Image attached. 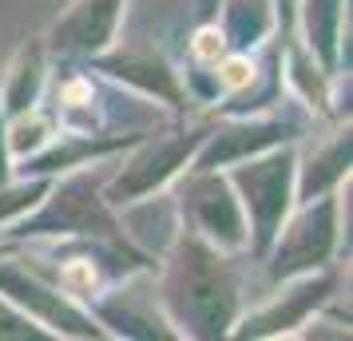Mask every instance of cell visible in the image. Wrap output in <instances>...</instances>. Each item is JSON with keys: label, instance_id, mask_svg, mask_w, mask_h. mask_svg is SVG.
Returning a JSON list of instances; mask_svg holds the SVG:
<instances>
[{"label": "cell", "instance_id": "obj_1", "mask_svg": "<svg viewBox=\"0 0 353 341\" xmlns=\"http://www.w3.org/2000/svg\"><path fill=\"white\" fill-rule=\"evenodd\" d=\"M242 254H226L194 230L175 227L163 262H155V298L179 338L219 341L246 309Z\"/></svg>", "mask_w": 353, "mask_h": 341}, {"label": "cell", "instance_id": "obj_22", "mask_svg": "<svg viewBox=\"0 0 353 341\" xmlns=\"http://www.w3.org/2000/svg\"><path fill=\"white\" fill-rule=\"evenodd\" d=\"M48 338H52L48 329H40L28 313H20V309L0 293V341H48Z\"/></svg>", "mask_w": 353, "mask_h": 341}, {"label": "cell", "instance_id": "obj_21", "mask_svg": "<svg viewBox=\"0 0 353 341\" xmlns=\"http://www.w3.org/2000/svg\"><path fill=\"white\" fill-rule=\"evenodd\" d=\"M226 36L219 28V20H199L187 40V64L191 68H210L219 56H226Z\"/></svg>", "mask_w": 353, "mask_h": 341}, {"label": "cell", "instance_id": "obj_18", "mask_svg": "<svg viewBox=\"0 0 353 341\" xmlns=\"http://www.w3.org/2000/svg\"><path fill=\"white\" fill-rule=\"evenodd\" d=\"M214 20L226 36V48L234 52H254L274 36L270 0H223Z\"/></svg>", "mask_w": 353, "mask_h": 341}, {"label": "cell", "instance_id": "obj_10", "mask_svg": "<svg viewBox=\"0 0 353 341\" xmlns=\"http://www.w3.org/2000/svg\"><path fill=\"white\" fill-rule=\"evenodd\" d=\"M83 64L92 68L96 76H103V80H112V83H119V87L135 92L139 99L163 103L175 119L179 115H191V107H194L183 72H179L163 52L151 48V44H119V40H115L112 48H103L99 56L83 60Z\"/></svg>", "mask_w": 353, "mask_h": 341}, {"label": "cell", "instance_id": "obj_20", "mask_svg": "<svg viewBox=\"0 0 353 341\" xmlns=\"http://www.w3.org/2000/svg\"><path fill=\"white\" fill-rule=\"evenodd\" d=\"M48 175H12L8 183H0V230L20 223L28 211H36V203L48 195Z\"/></svg>", "mask_w": 353, "mask_h": 341}, {"label": "cell", "instance_id": "obj_17", "mask_svg": "<svg viewBox=\"0 0 353 341\" xmlns=\"http://www.w3.org/2000/svg\"><path fill=\"white\" fill-rule=\"evenodd\" d=\"M48 76H52V56L44 48V40H24L12 52L4 76H0V107H4V119L40 107L44 103V92H48Z\"/></svg>", "mask_w": 353, "mask_h": 341}, {"label": "cell", "instance_id": "obj_5", "mask_svg": "<svg viewBox=\"0 0 353 341\" xmlns=\"http://www.w3.org/2000/svg\"><path fill=\"white\" fill-rule=\"evenodd\" d=\"M0 293H4L20 313H28L40 329H48L52 338H68V341H103L108 338V329L92 318V309L80 306L76 298H68V293L12 242L0 246Z\"/></svg>", "mask_w": 353, "mask_h": 341}, {"label": "cell", "instance_id": "obj_6", "mask_svg": "<svg viewBox=\"0 0 353 341\" xmlns=\"http://www.w3.org/2000/svg\"><path fill=\"white\" fill-rule=\"evenodd\" d=\"M337 242H341V187L330 191V195L310 198V203H298L286 214L274 246L266 250V258L258 266H262L266 282L278 286L286 278L334 266Z\"/></svg>", "mask_w": 353, "mask_h": 341}, {"label": "cell", "instance_id": "obj_14", "mask_svg": "<svg viewBox=\"0 0 353 341\" xmlns=\"http://www.w3.org/2000/svg\"><path fill=\"white\" fill-rule=\"evenodd\" d=\"M282 44V83L294 96V103L302 107L310 119H321V123H337L341 119V107L334 99V76L314 60V52L305 48L298 36L290 40H278Z\"/></svg>", "mask_w": 353, "mask_h": 341}, {"label": "cell", "instance_id": "obj_23", "mask_svg": "<svg viewBox=\"0 0 353 341\" xmlns=\"http://www.w3.org/2000/svg\"><path fill=\"white\" fill-rule=\"evenodd\" d=\"M270 12H274V36L290 40L294 36V17H298V0H270Z\"/></svg>", "mask_w": 353, "mask_h": 341}, {"label": "cell", "instance_id": "obj_9", "mask_svg": "<svg viewBox=\"0 0 353 341\" xmlns=\"http://www.w3.org/2000/svg\"><path fill=\"white\" fill-rule=\"evenodd\" d=\"M305 131H310V123L290 119L282 107H270V112H258V115H210V131L203 147L194 151L191 167L226 171V167L250 159L258 151H270L278 143H302Z\"/></svg>", "mask_w": 353, "mask_h": 341}, {"label": "cell", "instance_id": "obj_13", "mask_svg": "<svg viewBox=\"0 0 353 341\" xmlns=\"http://www.w3.org/2000/svg\"><path fill=\"white\" fill-rule=\"evenodd\" d=\"M143 135V127H123V131H80V127H60L48 143L40 147L28 159H17V175H64V171H76V167H92V163H108L115 155H123L135 139Z\"/></svg>", "mask_w": 353, "mask_h": 341}, {"label": "cell", "instance_id": "obj_15", "mask_svg": "<svg viewBox=\"0 0 353 341\" xmlns=\"http://www.w3.org/2000/svg\"><path fill=\"white\" fill-rule=\"evenodd\" d=\"M350 159H353V139H350V123L337 127L318 139L310 151H298V171H294V207L298 203H310L318 195H330L341 183L350 179Z\"/></svg>", "mask_w": 353, "mask_h": 341}, {"label": "cell", "instance_id": "obj_3", "mask_svg": "<svg viewBox=\"0 0 353 341\" xmlns=\"http://www.w3.org/2000/svg\"><path fill=\"white\" fill-rule=\"evenodd\" d=\"M210 131V112L191 119V115H179L171 127L163 131H143L135 143L123 151V159L112 175H103V198L115 214L135 207V203H151L163 198L171 191V183L191 167L194 151L203 147Z\"/></svg>", "mask_w": 353, "mask_h": 341}, {"label": "cell", "instance_id": "obj_24", "mask_svg": "<svg viewBox=\"0 0 353 341\" xmlns=\"http://www.w3.org/2000/svg\"><path fill=\"white\" fill-rule=\"evenodd\" d=\"M12 151H8V119H4V107H0V183H8L17 171H12Z\"/></svg>", "mask_w": 353, "mask_h": 341}, {"label": "cell", "instance_id": "obj_12", "mask_svg": "<svg viewBox=\"0 0 353 341\" xmlns=\"http://www.w3.org/2000/svg\"><path fill=\"white\" fill-rule=\"evenodd\" d=\"M128 0H68L40 40L52 60H92L119 40Z\"/></svg>", "mask_w": 353, "mask_h": 341}, {"label": "cell", "instance_id": "obj_2", "mask_svg": "<svg viewBox=\"0 0 353 341\" xmlns=\"http://www.w3.org/2000/svg\"><path fill=\"white\" fill-rule=\"evenodd\" d=\"M92 167H76L56 175L48 195L36 203L20 223L0 230L4 242H52V238H99V242L139 250L135 238L123 230V214H115L103 198V175Z\"/></svg>", "mask_w": 353, "mask_h": 341}, {"label": "cell", "instance_id": "obj_7", "mask_svg": "<svg viewBox=\"0 0 353 341\" xmlns=\"http://www.w3.org/2000/svg\"><path fill=\"white\" fill-rule=\"evenodd\" d=\"M171 211L179 227L194 230L199 238L219 246L226 254H246V214L234 195V187L226 179V171H199L187 167L171 183Z\"/></svg>", "mask_w": 353, "mask_h": 341}, {"label": "cell", "instance_id": "obj_11", "mask_svg": "<svg viewBox=\"0 0 353 341\" xmlns=\"http://www.w3.org/2000/svg\"><path fill=\"white\" fill-rule=\"evenodd\" d=\"M88 309L108 329V338H179L155 298V270H135L112 282Z\"/></svg>", "mask_w": 353, "mask_h": 341}, {"label": "cell", "instance_id": "obj_25", "mask_svg": "<svg viewBox=\"0 0 353 341\" xmlns=\"http://www.w3.org/2000/svg\"><path fill=\"white\" fill-rule=\"evenodd\" d=\"M191 4H194L191 17H194V24H199V20H214L219 17V4H223V0H191Z\"/></svg>", "mask_w": 353, "mask_h": 341}, {"label": "cell", "instance_id": "obj_19", "mask_svg": "<svg viewBox=\"0 0 353 341\" xmlns=\"http://www.w3.org/2000/svg\"><path fill=\"white\" fill-rule=\"evenodd\" d=\"M56 131H60V123H56V115H52L44 103L32 107V112L12 115V119H8V151H12V163L36 155Z\"/></svg>", "mask_w": 353, "mask_h": 341}, {"label": "cell", "instance_id": "obj_4", "mask_svg": "<svg viewBox=\"0 0 353 341\" xmlns=\"http://www.w3.org/2000/svg\"><path fill=\"white\" fill-rule=\"evenodd\" d=\"M294 171H298V143H278L250 159L226 167V179L246 214V254L262 262L274 246L278 230L294 211Z\"/></svg>", "mask_w": 353, "mask_h": 341}, {"label": "cell", "instance_id": "obj_16", "mask_svg": "<svg viewBox=\"0 0 353 341\" xmlns=\"http://www.w3.org/2000/svg\"><path fill=\"white\" fill-rule=\"evenodd\" d=\"M345 4L350 0H298V17H294V36L314 52L330 76H341V60H345Z\"/></svg>", "mask_w": 353, "mask_h": 341}, {"label": "cell", "instance_id": "obj_8", "mask_svg": "<svg viewBox=\"0 0 353 341\" xmlns=\"http://www.w3.org/2000/svg\"><path fill=\"white\" fill-rule=\"evenodd\" d=\"M337 290H341L337 266L286 278V282L270 286V293H266L258 306L242 309L234 329H230V338H254V341L298 338V329H302L325 302H334Z\"/></svg>", "mask_w": 353, "mask_h": 341}]
</instances>
